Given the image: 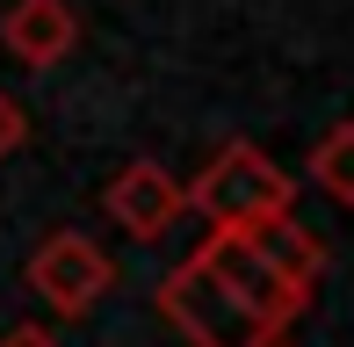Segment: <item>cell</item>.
Here are the masks:
<instances>
[{
    "instance_id": "9c48e42d",
    "label": "cell",
    "mask_w": 354,
    "mask_h": 347,
    "mask_svg": "<svg viewBox=\"0 0 354 347\" xmlns=\"http://www.w3.org/2000/svg\"><path fill=\"white\" fill-rule=\"evenodd\" d=\"M22 145H29V109L15 102L8 87H0V160H15Z\"/></svg>"
},
{
    "instance_id": "277c9868",
    "label": "cell",
    "mask_w": 354,
    "mask_h": 347,
    "mask_svg": "<svg viewBox=\"0 0 354 347\" xmlns=\"http://www.w3.org/2000/svg\"><path fill=\"white\" fill-rule=\"evenodd\" d=\"M102 210H109V225L131 232V239H159V232L188 210V196H181V181L159 160H131V167H116L102 181Z\"/></svg>"
},
{
    "instance_id": "6da1fadb",
    "label": "cell",
    "mask_w": 354,
    "mask_h": 347,
    "mask_svg": "<svg viewBox=\"0 0 354 347\" xmlns=\"http://www.w3.org/2000/svg\"><path fill=\"white\" fill-rule=\"evenodd\" d=\"M159 319L188 347H268V340H282V326H268L203 254H188L181 268L159 275Z\"/></svg>"
},
{
    "instance_id": "52a82bcc",
    "label": "cell",
    "mask_w": 354,
    "mask_h": 347,
    "mask_svg": "<svg viewBox=\"0 0 354 347\" xmlns=\"http://www.w3.org/2000/svg\"><path fill=\"white\" fill-rule=\"evenodd\" d=\"M239 239L253 246L268 268H282L297 290H311L318 297V275H326V239H318L311 225H304L297 210H275V217H253V225H232Z\"/></svg>"
},
{
    "instance_id": "ba28073f",
    "label": "cell",
    "mask_w": 354,
    "mask_h": 347,
    "mask_svg": "<svg viewBox=\"0 0 354 347\" xmlns=\"http://www.w3.org/2000/svg\"><path fill=\"white\" fill-rule=\"evenodd\" d=\"M311 188L340 210H354V123H333L311 145Z\"/></svg>"
},
{
    "instance_id": "8fae6325",
    "label": "cell",
    "mask_w": 354,
    "mask_h": 347,
    "mask_svg": "<svg viewBox=\"0 0 354 347\" xmlns=\"http://www.w3.org/2000/svg\"><path fill=\"white\" fill-rule=\"evenodd\" d=\"M268 347H282V340H268Z\"/></svg>"
},
{
    "instance_id": "3957f363",
    "label": "cell",
    "mask_w": 354,
    "mask_h": 347,
    "mask_svg": "<svg viewBox=\"0 0 354 347\" xmlns=\"http://www.w3.org/2000/svg\"><path fill=\"white\" fill-rule=\"evenodd\" d=\"M109 282H116V261H109L87 232H73V225L44 232L37 254H29V290H37L58 319H87V311L109 297Z\"/></svg>"
},
{
    "instance_id": "30bf717a",
    "label": "cell",
    "mask_w": 354,
    "mask_h": 347,
    "mask_svg": "<svg viewBox=\"0 0 354 347\" xmlns=\"http://www.w3.org/2000/svg\"><path fill=\"white\" fill-rule=\"evenodd\" d=\"M0 347H66L51 333V326H8V333H0Z\"/></svg>"
},
{
    "instance_id": "5b68a950",
    "label": "cell",
    "mask_w": 354,
    "mask_h": 347,
    "mask_svg": "<svg viewBox=\"0 0 354 347\" xmlns=\"http://www.w3.org/2000/svg\"><path fill=\"white\" fill-rule=\"evenodd\" d=\"M196 254L210 261V268H217L224 282H232L239 297H246L253 311H261L268 326H289V319H304V304H311V290H297V282H289L282 268H268V261L253 254L246 239H239V232H210V239H203Z\"/></svg>"
},
{
    "instance_id": "7a4b0ae2",
    "label": "cell",
    "mask_w": 354,
    "mask_h": 347,
    "mask_svg": "<svg viewBox=\"0 0 354 347\" xmlns=\"http://www.w3.org/2000/svg\"><path fill=\"white\" fill-rule=\"evenodd\" d=\"M188 210L210 217V232H232V225H253V217H275V210H297V181L268 160L261 145L232 138V145L210 152V167L181 188Z\"/></svg>"
},
{
    "instance_id": "8992f818",
    "label": "cell",
    "mask_w": 354,
    "mask_h": 347,
    "mask_svg": "<svg viewBox=\"0 0 354 347\" xmlns=\"http://www.w3.org/2000/svg\"><path fill=\"white\" fill-rule=\"evenodd\" d=\"M0 51H8L15 66H29V73L66 66V58L80 51V15H73V0H15V8L0 15Z\"/></svg>"
}]
</instances>
